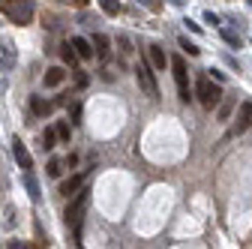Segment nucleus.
<instances>
[{"instance_id": "obj_1", "label": "nucleus", "mask_w": 252, "mask_h": 249, "mask_svg": "<svg viewBox=\"0 0 252 249\" xmlns=\"http://www.w3.org/2000/svg\"><path fill=\"white\" fill-rule=\"evenodd\" d=\"M195 96L204 108H219V102H222V84L219 81H210V75H198L195 81Z\"/></svg>"}, {"instance_id": "obj_2", "label": "nucleus", "mask_w": 252, "mask_h": 249, "mask_svg": "<svg viewBox=\"0 0 252 249\" xmlns=\"http://www.w3.org/2000/svg\"><path fill=\"white\" fill-rule=\"evenodd\" d=\"M135 78L141 84V90L147 93L150 99H159V84H156V75H153V66L147 63V60H138L135 63Z\"/></svg>"}, {"instance_id": "obj_3", "label": "nucleus", "mask_w": 252, "mask_h": 249, "mask_svg": "<svg viewBox=\"0 0 252 249\" xmlns=\"http://www.w3.org/2000/svg\"><path fill=\"white\" fill-rule=\"evenodd\" d=\"M3 12L15 24H30V18H33V0H3Z\"/></svg>"}, {"instance_id": "obj_4", "label": "nucleus", "mask_w": 252, "mask_h": 249, "mask_svg": "<svg viewBox=\"0 0 252 249\" xmlns=\"http://www.w3.org/2000/svg\"><path fill=\"white\" fill-rule=\"evenodd\" d=\"M87 189L81 186V189L72 195V201H69V207H66V225H72V231L78 234V228H81V213H84V207H87Z\"/></svg>"}, {"instance_id": "obj_5", "label": "nucleus", "mask_w": 252, "mask_h": 249, "mask_svg": "<svg viewBox=\"0 0 252 249\" xmlns=\"http://www.w3.org/2000/svg\"><path fill=\"white\" fill-rule=\"evenodd\" d=\"M171 69H174V84H177L180 102H189V99H192V93H189V72H186L183 57H171Z\"/></svg>"}, {"instance_id": "obj_6", "label": "nucleus", "mask_w": 252, "mask_h": 249, "mask_svg": "<svg viewBox=\"0 0 252 249\" xmlns=\"http://www.w3.org/2000/svg\"><path fill=\"white\" fill-rule=\"evenodd\" d=\"M252 126V102L246 99V102H240V108H237V120H234V135H240V132H246Z\"/></svg>"}, {"instance_id": "obj_7", "label": "nucleus", "mask_w": 252, "mask_h": 249, "mask_svg": "<svg viewBox=\"0 0 252 249\" xmlns=\"http://www.w3.org/2000/svg\"><path fill=\"white\" fill-rule=\"evenodd\" d=\"M12 156H15V162H18L24 171L33 168V156H30V150H27V144H24L21 138H12Z\"/></svg>"}, {"instance_id": "obj_8", "label": "nucleus", "mask_w": 252, "mask_h": 249, "mask_svg": "<svg viewBox=\"0 0 252 249\" xmlns=\"http://www.w3.org/2000/svg\"><path fill=\"white\" fill-rule=\"evenodd\" d=\"M84 180H87V171H78V174H72L69 180H63L60 183V195H66V198H72L81 186H84Z\"/></svg>"}, {"instance_id": "obj_9", "label": "nucleus", "mask_w": 252, "mask_h": 249, "mask_svg": "<svg viewBox=\"0 0 252 249\" xmlns=\"http://www.w3.org/2000/svg\"><path fill=\"white\" fill-rule=\"evenodd\" d=\"M147 51H150V66H153V69H165V66H171V57L162 51V45H147Z\"/></svg>"}, {"instance_id": "obj_10", "label": "nucleus", "mask_w": 252, "mask_h": 249, "mask_svg": "<svg viewBox=\"0 0 252 249\" xmlns=\"http://www.w3.org/2000/svg\"><path fill=\"white\" fill-rule=\"evenodd\" d=\"M63 81H66V69H63V66H51V69H45V75H42V84H45V87H60Z\"/></svg>"}, {"instance_id": "obj_11", "label": "nucleus", "mask_w": 252, "mask_h": 249, "mask_svg": "<svg viewBox=\"0 0 252 249\" xmlns=\"http://www.w3.org/2000/svg\"><path fill=\"white\" fill-rule=\"evenodd\" d=\"M69 42H72V48L78 51V57H81V60H90L93 54H96V51H93V42H90V39H84V36H72Z\"/></svg>"}, {"instance_id": "obj_12", "label": "nucleus", "mask_w": 252, "mask_h": 249, "mask_svg": "<svg viewBox=\"0 0 252 249\" xmlns=\"http://www.w3.org/2000/svg\"><path fill=\"white\" fill-rule=\"evenodd\" d=\"M60 57H63V63H66V66L75 72V66H78L81 57H78V51L72 48V42H63V45H60Z\"/></svg>"}, {"instance_id": "obj_13", "label": "nucleus", "mask_w": 252, "mask_h": 249, "mask_svg": "<svg viewBox=\"0 0 252 249\" xmlns=\"http://www.w3.org/2000/svg\"><path fill=\"white\" fill-rule=\"evenodd\" d=\"M90 42H93V51H96V57H99V60H105V57H108V51H111V48H108V36L93 33V39H90Z\"/></svg>"}, {"instance_id": "obj_14", "label": "nucleus", "mask_w": 252, "mask_h": 249, "mask_svg": "<svg viewBox=\"0 0 252 249\" xmlns=\"http://www.w3.org/2000/svg\"><path fill=\"white\" fill-rule=\"evenodd\" d=\"M24 186H27V192H30V201H42V192H39V183H36V177L30 174V171H24Z\"/></svg>"}, {"instance_id": "obj_15", "label": "nucleus", "mask_w": 252, "mask_h": 249, "mask_svg": "<svg viewBox=\"0 0 252 249\" xmlns=\"http://www.w3.org/2000/svg\"><path fill=\"white\" fill-rule=\"evenodd\" d=\"M234 105H237V96L222 99V102H219V108H216V117H219V120H228V117H231V111H234Z\"/></svg>"}, {"instance_id": "obj_16", "label": "nucleus", "mask_w": 252, "mask_h": 249, "mask_svg": "<svg viewBox=\"0 0 252 249\" xmlns=\"http://www.w3.org/2000/svg\"><path fill=\"white\" fill-rule=\"evenodd\" d=\"M30 108H33V114L45 117V114H51V111H54V102H42L39 96H30Z\"/></svg>"}, {"instance_id": "obj_17", "label": "nucleus", "mask_w": 252, "mask_h": 249, "mask_svg": "<svg viewBox=\"0 0 252 249\" xmlns=\"http://www.w3.org/2000/svg\"><path fill=\"white\" fill-rule=\"evenodd\" d=\"M57 147V129H45L42 132V150H54Z\"/></svg>"}, {"instance_id": "obj_18", "label": "nucleus", "mask_w": 252, "mask_h": 249, "mask_svg": "<svg viewBox=\"0 0 252 249\" xmlns=\"http://www.w3.org/2000/svg\"><path fill=\"white\" fill-rule=\"evenodd\" d=\"M54 129H57V138H60V141H66V144H69V138H72V129H69V123H66V120H60Z\"/></svg>"}, {"instance_id": "obj_19", "label": "nucleus", "mask_w": 252, "mask_h": 249, "mask_svg": "<svg viewBox=\"0 0 252 249\" xmlns=\"http://www.w3.org/2000/svg\"><path fill=\"white\" fill-rule=\"evenodd\" d=\"M99 6L105 15H117L120 12V0H99Z\"/></svg>"}, {"instance_id": "obj_20", "label": "nucleus", "mask_w": 252, "mask_h": 249, "mask_svg": "<svg viewBox=\"0 0 252 249\" xmlns=\"http://www.w3.org/2000/svg\"><path fill=\"white\" fill-rule=\"evenodd\" d=\"M222 39H225V42H228L231 48H240V45H243V39H240V36L234 33V30H228V27L222 30Z\"/></svg>"}, {"instance_id": "obj_21", "label": "nucleus", "mask_w": 252, "mask_h": 249, "mask_svg": "<svg viewBox=\"0 0 252 249\" xmlns=\"http://www.w3.org/2000/svg\"><path fill=\"white\" fill-rule=\"evenodd\" d=\"M177 42H180V48H183V51H186V54H189V57H195V54H198V51H201V48H198V45H195V42H189V39H186V36H180V39H177Z\"/></svg>"}, {"instance_id": "obj_22", "label": "nucleus", "mask_w": 252, "mask_h": 249, "mask_svg": "<svg viewBox=\"0 0 252 249\" xmlns=\"http://www.w3.org/2000/svg\"><path fill=\"white\" fill-rule=\"evenodd\" d=\"M60 171H63V162L60 159H51L48 162V177H60Z\"/></svg>"}, {"instance_id": "obj_23", "label": "nucleus", "mask_w": 252, "mask_h": 249, "mask_svg": "<svg viewBox=\"0 0 252 249\" xmlns=\"http://www.w3.org/2000/svg\"><path fill=\"white\" fill-rule=\"evenodd\" d=\"M0 51H3V57L12 63V57H15V54H12V42H9V39H0Z\"/></svg>"}, {"instance_id": "obj_24", "label": "nucleus", "mask_w": 252, "mask_h": 249, "mask_svg": "<svg viewBox=\"0 0 252 249\" xmlns=\"http://www.w3.org/2000/svg\"><path fill=\"white\" fill-rule=\"evenodd\" d=\"M138 3H144L150 12H159V9H162V3H159V0H138Z\"/></svg>"}, {"instance_id": "obj_25", "label": "nucleus", "mask_w": 252, "mask_h": 249, "mask_svg": "<svg viewBox=\"0 0 252 249\" xmlns=\"http://www.w3.org/2000/svg\"><path fill=\"white\" fill-rule=\"evenodd\" d=\"M117 42H120V51H123V54L132 51V48H129V36H117Z\"/></svg>"}, {"instance_id": "obj_26", "label": "nucleus", "mask_w": 252, "mask_h": 249, "mask_svg": "<svg viewBox=\"0 0 252 249\" xmlns=\"http://www.w3.org/2000/svg\"><path fill=\"white\" fill-rule=\"evenodd\" d=\"M75 84H78V87H87V75L78 72V69H75Z\"/></svg>"}, {"instance_id": "obj_27", "label": "nucleus", "mask_w": 252, "mask_h": 249, "mask_svg": "<svg viewBox=\"0 0 252 249\" xmlns=\"http://www.w3.org/2000/svg\"><path fill=\"white\" fill-rule=\"evenodd\" d=\"M63 3H69V6H75V9H84L87 0H63Z\"/></svg>"}, {"instance_id": "obj_28", "label": "nucleus", "mask_w": 252, "mask_h": 249, "mask_svg": "<svg viewBox=\"0 0 252 249\" xmlns=\"http://www.w3.org/2000/svg\"><path fill=\"white\" fill-rule=\"evenodd\" d=\"M204 21H207V24H219V15H216V12H204Z\"/></svg>"}, {"instance_id": "obj_29", "label": "nucleus", "mask_w": 252, "mask_h": 249, "mask_svg": "<svg viewBox=\"0 0 252 249\" xmlns=\"http://www.w3.org/2000/svg\"><path fill=\"white\" fill-rule=\"evenodd\" d=\"M183 24H186V27H189V30H192V33H201V27H198V24H195V21H189V18H186V21H183Z\"/></svg>"}, {"instance_id": "obj_30", "label": "nucleus", "mask_w": 252, "mask_h": 249, "mask_svg": "<svg viewBox=\"0 0 252 249\" xmlns=\"http://www.w3.org/2000/svg\"><path fill=\"white\" fill-rule=\"evenodd\" d=\"M78 117H81V105H78V102H75V105H72V120H75V123H78Z\"/></svg>"}, {"instance_id": "obj_31", "label": "nucleus", "mask_w": 252, "mask_h": 249, "mask_svg": "<svg viewBox=\"0 0 252 249\" xmlns=\"http://www.w3.org/2000/svg\"><path fill=\"white\" fill-rule=\"evenodd\" d=\"M210 72H213V81H219V84H222V81H225V75H222V72H219V69H210Z\"/></svg>"}, {"instance_id": "obj_32", "label": "nucleus", "mask_w": 252, "mask_h": 249, "mask_svg": "<svg viewBox=\"0 0 252 249\" xmlns=\"http://www.w3.org/2000/svg\"><path fill=\"white\" fill-rule=\"evenodd\" d=\"M9 249H27L24 243H9Z\"/></svg>"}, {"instance_id": "obj_33", "label": "nucleus", "mask_w": 252, "mask_h": 249, "mask_svg": "<svg viewBox=\"0 0 252 249\" xmlns=\"http://www.w3.org/2000/svg\"><path fill=\"white\" fill-rule=\"evenodd\" d=\"M171 3H174V6H183V3H186V0H171Z\"/></svg>"}, {"instance_id": "obj_34", "label": "nucleus", "mask_w": 252, "mask_h": 249, "mask_svg": "<svg viewBox=\"0 0 252 249\" xmlns=\"http://www.w3.org/2000/svg\"><path fill=\"white\" fill-rule=\"evenodd\" d=\"M249 6H252V0H249Z\"/></svg>"}]
</instances>
